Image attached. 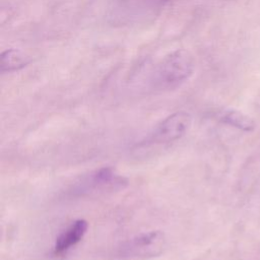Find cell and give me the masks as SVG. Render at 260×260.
Listing matches in <instances>:
<instances>
[{"mask_svg": "<svg viewBox=\"0 0 260 260\" xmlns=\"http://www.w3.org/2000/svg\"><path fill=\"white\" fill-rule=\"evenodd\" d=\"M169 0H115L111 18L118 24H141L151 21Z\"/></svg>", "mask_w": 260, "mask_h": 260, "instance_id": "7a4b0ae2", "label": "cell"}, {"mask_svg": "<svg viewBox=\"0 0 260 260\" xmlns=\"http://www.w3.org/2000/svg\"><path fill=\"white\" fill-rule=\"evenodd\" d=\"M166 246V237L160 231L140 234L122 245L119 254L126 258H149L159 255Z\"/></svg>", "mask_w": 260, "mask_h": 260, "instance_id": "3957f363", "label": "cell"}, {"mask_svg": "<svg viewBox=\"0 0 260 260\" xmlns=\"http://www.w3.org/2000/svg\"><path fill=\"white\" fill-rule=\"evenodd\" d=\"M30 62L27 55L18 49H8L1 55V71L13 72L17 71Z\"/></svg>", "mask_w": 260, "mask_h": 260, "instance_id": "52a82bcc", "label": "cell"}, {"mask_svg": "<svg viewBox=\"0 0 260 260\" xmlns=\"http://www.w3.org/2000/svg\"><path fill=\"white\" fill-rule=\"evenodd\" d=\"M88 228L85 219H77L73 221L65 231H63L56 239L54 246L55 254H62L76 245L84 237Z\"/></svg>", "mask_w": 260, "mask_h": 260, "instance_id": "8992f818", "label": "cell"}, {"mask_svg": "<svg viewBox=\"0 0 260 260\" xmlns=\"http://www.w3.org/2000/svg\"><path fill=\"white\" fill-rule=\"evenodd\" d=\"M221 121L246 132L253 131L255 129V122L249 116L238 111H228L223 113Z\"/></svg>", "mask_w": 260, "mask_h": 260, "instance_id": "ba28073f", "label": "cell"}, {"mask_svg": "<svg viewBox=\"0 0 260 260\" xmlns=\"http://www.w3.org/2000/svg\"><path fill=\"white\" fill-rule=\"evenodd\" d=\"M193 72V60L185 50H176L154 67L150 74L148 87L154 92L173 90L183 84Z\"/></svg>", "mask_w": 260, "mask_h": 260, "instance_id": "6da1fadb", "label": "cell"}, {"mask_svg": "<svg viewBox=\"0 0 260 260\" xmlns=\"http://www.w3.org/2000/svg\"><path fill=\"white\" fill-rule=\"evenodd\" d=\"M127 181L117 174L112 168H102L85 177L76 185V191L80 193L106 191L111 189L123 188Z\"/></svg>", "mask_w": 260, "mask_h": 260, "instance_id": "5b68a950", "label": "cell"}, {"mask_svg": "<svg viewBox=\"0 0 260 260\" xmlns=\"http://www.w3.org/2000/svg\"><path fill=\"white\" fill-rule=\"evenodd\" d=\"M191 125V116L183 111L173 113L165 118L150 133L149 143H169L180 139Z\"/></svg>", "mask_w": 260, "mask_h": 260, "instance_id": "277c9868", "label": "cell"}]
</instances>
